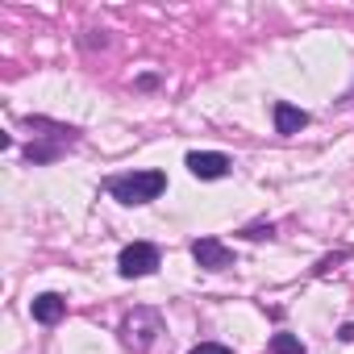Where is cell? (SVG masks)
Returning <instances> with one entry per match:
<instances>
[{
    "mask_svg": "<svg viewBox=\"0 0 354 354\" xmlns=\"http://www.w3.org/2000/svg\"><path fill=\"white\" fill-rule=\"evenodd\" d=\"M188 354H234V346H221V342H201V346H192Z\"/></svg>",
    "mask_w": 354,
    "mask_h": 354,
    "instance_id": "8fae6325",
    "label": "cell"
},
{
    "mask_svg": "<svg viewBox=\"0 0 354 354\" xmlns=\"http://www.w3.org/2000/svg\"><path fill=\"white\" fill-rule=\"evenodd\" d=\"M162 329H167V321H162V313L150 308V304H133V308L121 317V342H125L133 354H146V350L158 342Z\"/></svg>",
    "mask_w": 354,
    "mask_h": 354,
    "instance_id": "3957f363",
    "label": "cell"
},
{
    "mask_svg": "<svg viewBox=\"0 0 354 354\" xmlns=\"http://www.w3.org/2000/svg\"><path fill=\"white\" fill-rule=\"evenodd\" d=\"M162 267V250L154 246V242H129V246H121V254H117V275L121 279H146V275H154Z\"/></svg>",
    "mask_w": 354,
    "mask_h": 354,
    "instance_id": "277c9868",
    "label": "cell"
},
{
    "mask_svg": "<svg viewBox=\"0 0 354 354\" xmlns=\"http://www.w3.org/2000/svg\"><path fill=\"white\" fill-rule=\"evenodd\" d=\"M188 250H192V259H196L201 271H230V267L238 263V254H234L221 238H196Z\"/></svg>",
    "mask_w": 354,
    "mask_h": 354,
    "instance_id": "5b68a950",
    "label": "cell"
},
{
    "mask_svg": "<svg viewBox=\"0 0 354 354\" xmlns=\"http://www.w3.org/2000/svg\"><path fill=\"white\" fill-rule=\"evenodd\" d=\"M238 234L250 238V242H263V238H275V225H271V221H250V225H242Z\"/></svg>",
    "mask_w": 354,
    "mask_h": 354,
    "instance_id": "30bf717a",
    "label": "cell"
},
{
    "mask_svg": "<svg viewBox=\"0 0 354 354\" xmlns=\"http://www.w3.org/2000/svg\"><path fill=\"white\" fill-rule=\"evenodd\" d=\"M117 205L125 209H142L150 201H158L167 192V171L158 167H138V171H125V175H109V180L100 184Z\"/></svg>",
    "mask_w": 354,
    "mask_h": 354,
    "instance_id": "7a4b0ae2",
    "label": "cell"
},
{
    "mask_svg": "<svg viewBox=\"0 0 354 354\" xmlns=\"http://www.w3.org/2000/svg\"><path fill=\"white\" fill-rule=\"evenodd\" d=\"M21 125L34 133L30 142H26V162L30 167H50V162H59L75 142H80V125H67V121H55V117H21Z\"/></svg>",
    "mask_w": 354,
    "mask_h": 354,
    "instance_id": "6da1fadb",
    "label": "cell"
},
{
    "mask_svg": "<svg viewBox=\"0 0 354 354\" xmlns=\"http://www.w3.org/2000/svg\"><path fill=\"white\" fill-rule=\"evenodd\" d=\"M30 317H34L38 325H59V321L67 317V296H59V292L34 296V300H30Z\"/></svg>",
    "mask_w": 354,
    "mask_h": 354,
    "instance_id": "52a82bcc",
    "label": "cell"
},
{
    "mask_svg": "<svg viewBox=\"0 0 354 354\" xmlns=\"http://www.w3.org/2000/svg\"><path fill=\"white\" fill-rule=\"evenodd\" d=\"M184 167L196 175V180H225V175L234 171V158L225 150H192L184 158Z\"/></svg>",
    "mask_w": 354,
    "mask_h": 354,
    "instance_id": "8992f818",
    "label": "cell"
},
{
    "mask_svg": "<svg viewBox=\"0 0 354 354\" xmlns=\"http://www.w3.org/2000/svg\"><path fill=\"white\" fill-rule=\"evenodd\" d=\"M138 88H142V92H150V88H158V75H138Z\"/></svg>",
    "mask_w": 354,
    "mask_h": 354,
    "instance_id": "7c38bea8",
    "label": "cell"
},
{
    "mask_svg": "<svg viewBox=\"0 0 354 354\" xmlns=\"http://www.w3.org/2000/svg\"><path fill=\"white\" fill-rule=\"evenodd\" d=\"M271 354H308L296 333H271Z\"/></svg>",
    "mask_w": 354,
    "mask_h": 354,
    "instance_id": "9c48e42d",
    "label": "cell"
},
{
    "mask_svg": "<svg viewBox=\"0 0 354 354\" xmlns=\"http://www.w3.org/2000/svg\"><path fill=\"white\" fill-rule=\"evenodd\" d=\"M271 117H275V133H279V138H292V133H300V129L308 125V113L296 109L292 100H275V104H271Z\"/></svg>",
    "mask_w": 354,
    "mask_h": 354,
    "instance_id": "ba28073f",
    "label": "cell"
},
{
    "mask_svg": "<svg viewBox=\"0 0 354 354\" xmlns=\"http://www.w3.org/2000/svg\"><path fill=\"white\" fill-rule=\"evenodd\" d=\"M337 337H342V342H354V325H342V329H337Z\"/></svg>",
    "mask_w": 354,
    "mask_h": 354,
    "instance_id": "4fadbf2b",
    "label": "cell"
}]
</instances>
